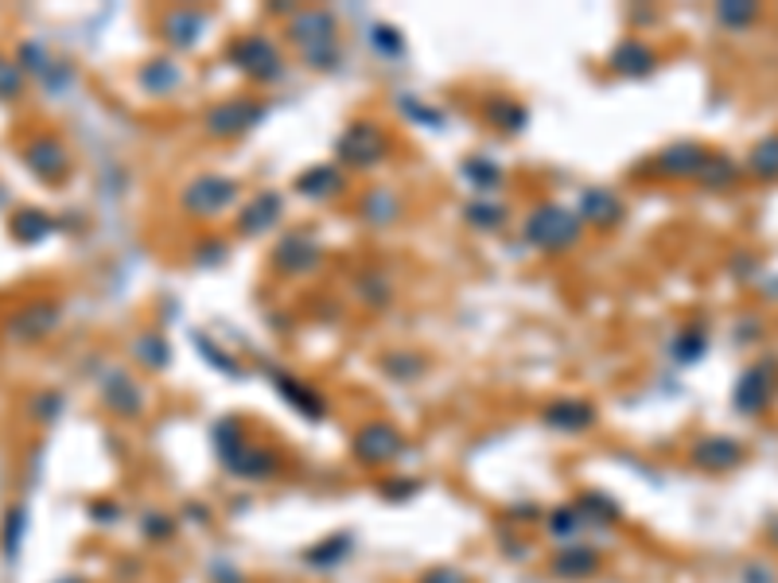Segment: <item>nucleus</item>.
<instances>
[{
	"instance_id": "obj_1",
	"label": "nucleus",
	"mask_w": 778,
	"mask_h": 583,
	"mask_svg": "<svg viewBox=\"0 0 778 583\" xmlns=\"http://www.w3.org/2000/svg\"><path fill=\"white\" fill-rule=\"evenodd\" d=\"M767 373H763V366L760 370H751L748 378H743V385H740V405H743V413H760L763 405H767Z\"/></svg>"
},
{
	"instance_id": "obj_3",
	"label": "nucleus",
	"mask_w": 778,
	"mask_h": 583,
	"mask_svg": "<svg viewBox=\"0 0 778 583\" xmlns=\"http://www.w3.org/2000/svg\"><path fill=\"white\" fill-rule=\"evenodd\" d=\"M20 86V78H16V71H12L9 63H0V93H12Z\"/></svg>"
},
{
	"instance_id": "obj_2",
	"label": "nucleus",
	"mask_w": 778,
	"mask_h": 583,
	"mask_svg": "<svg viewBox=\"0 0 778 583\" xmlns=\"http://www.w3.org/2000/svg\"><path fill=\"white\" fill-rule=\"evenodd\" d=\"M755 167H760L763 176H778V137H770L767 144L755 149Z\"/></svg>"
},
{
	"instance_id": "obj_4",
	"label": "nucleus",
	"mask_w": 778,
	"mask_h": 583,
	"mask_svg": "<svg viewBox=\"0 0 778 583\" xmlns=\"http://www.w3.org/2000/svg\"><path fill=\"white\" fill-rule=\"evenodd\" d=\"M751 16H755V9H724V20H728V24H748Z\"/></svg>"
}]
</instances>
